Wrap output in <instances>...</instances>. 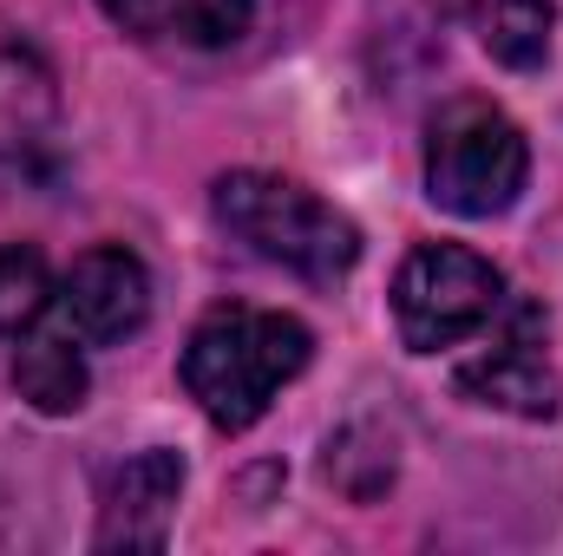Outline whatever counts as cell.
Listing matches in <instances>:
<instances>
[{"label": "cell", "mask_w": 563, "mask_h": 556, "mask_svg": "<svg viewBox=\"0 0 563 556\" xmlns=\"http://www.w3.org/2000/svg\"><path fill=\"white\" fill-rule=\"evenodd\" d=\"M314 334L276 314V308H210L190 341H184V393L203 407L217 432H250L256 419L276 407V393L308 367Z\"/></svg>", "instance_id": "obj_1"}, {"label": "cell", "mask_w": 563, "mask_h": 556, "mask_svg": "<svg viewBox=\"0 0 563 556\" xmlns=\"http://www.w3.org/2000/svg\"><path fill=\"white\" fill-rule=\"evenodd\" d=\"M217 223L263 263H276L301 281H341L361 263V230L314 197L308 184L276 177V170H230L210 184Z\"/></svg>", "instance_id": "obj_2"}, {"label": "cell", "mask_w": 563, "mask_h": 556, "mask_svg": "<svg viewBox=\"0 0 563 556\" xmlns=\"http://www.w3.org/2000/svg\"><path fill=\"white\" fill-rule=\"evenodd\" d=\"M531 177V144L525 132L492 105V99H452L426 125V197L445 216L485 223L518 203Z\"/></svg>", "instance_id": "obj_3"}, {"label": "cell", "mask_w": 563, "mask_h": 556, "mask_svg": "<svg viewBox=\"0 0 563 556\" xmlns=\"http://www.w3.org/2000/svg\"><path fill=\"white\" fill-rule=\"evenodd\" d=\"M505 314V276L465 243H420L394 276V327L407 354L459 347Z\"/></svg>", "instance_id": "obj_4"}, {"label": "cell", "mask_w": 563, "mask_h": 556, "mask_svg": "<svg viewBox=\"0 0 563 556\" xmlns=\"http://www.w3.org/2000/svg\"><path fill=\"white\" fill-rule=\"evenodd\" d=\"M66 170L59 86L40 53L0 46V190H53Z\"/></svg>", "instance_id": "obj_5"}, {"label": "cell", "mask_w": 563, "mask_h": 556, "mask_svg": "<svg viewBox=\"0 0 563 556\" xmlns=\"http://www.w3.org/2000/svg\"><path fill=\"white\" fill-rule=\"evenodd\" d=\"M452 387L478 407H498V413L518 419H551L558 413V367L544 354V314L531 301H505V327L492 334L485 354H472Z\"/></svg>", "instance_id": "obj_6"}, {"label": "cell", "mask_w": 563, "mask_h": 556, "mask_svg": "<svg viewBox=\"0 0 563 556\" xmlns=\"http://www.w3.org/2000/svg\"><path fill=\"white\" fill-rule=\"evenodd\" d=\"M53 308L79 347H119L151 321V276L125 243H99L66 269V281L53 288Z\"/></svg>", "instance_id": "obj_7"}, {"label": "cell", "mask_w": 563, "mask_h": 556, "mask_svg": "<svg viewBox=\"0 0 563 556\" xmlns=\"http://www.w3.org/2000/svg\"><path fill=\"white\" fill-rule=\"evenodd\" d=\"M177 498H184V458L177 452L151 445L139 458H125L106 478V504H99L92 544L99 551H164L170 518H177Z\"/></svg>", "instance_id": "obj_8"}, {"label": "cell", "mask_w": 563, "mask_h": 556, "mask_svg": "<svg viewBox=\"0 0 563 556\" xmlns=\"http://www.w3.org/2000/svg\"><path fill=\"white\" fill-rule=\"evenodd\" d=\"M99 13L112 26H125L132 40H157V46H236L256 20V0H99Z\"/></svg>", "instance_id": "obj_9"}, {"label": "cell", "mask_w": 563, "mask_h": 556, "mask_svg": "<svg viewBox=\"0 0 563 556\" xmlns=\"http://www.w3.org/2000/svg\"><path fill=\"white\" fill-rule=\"evenodd\" d=\"M452 20H465L478 33V46L511 66V73H538L551 59V33H558V0H439Z\"/></svg>", "instance_id": "obj_10"}, {"label": "cell", "mask_w": 563, "mask_h": 556, "mask_svg": "<svg viewBox=\"0 0 563 556\" xmlns=\"http://www.w3.org/2000/svg\"><path fill=\"white\" fill-rule=\"evenodd\" d=\"M13 387L33 413L66 419L86 407V360H79V341L66 327H26L20 347H13Z\"/></svg>", "instance_id": "obj_11"}, {"label": "cell", "mask_w": 563, "mask_h": 556, "mask_svg": "<svg viewBox=\"0 0 563 556\" xmlns=\"http://www.w3.org/2000/svg\"><path fill=\"white\" fill-rule=\"evenodd\" d=\"M53 308V276H46V256L26 249V243H7L0 249V334L20 341L26 327H40Z\"/></svg>", "instance_id": "obj_12"}]
</instances>
